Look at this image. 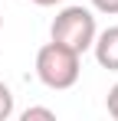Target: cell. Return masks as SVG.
Here are the masks:
<instances>
[{"mask_svg": "<svg viewBox=\"0 0 118 121\" xmlns=\"http://www.w3.org/2000/svg\"><path fill=\"white\" fill-rule=\"evenodd\" d=\"M79 72H82V56L56 39H49L36 52V79L46 88H56V92L72 88L79 82Z\"/></svg>", "mask_w": 118, "mask_h": 121, "instance_id": "6da1fadb", "label": "cell"}, {"mask_svg": "<svg viewBox=\"0 0 118 121\" xmlns=\"http://www.w3.org/2000/svg\"><path fill=\"white\" fill-rule=\"evenodd\" d=\"M95 17L89 7H62L56 13V20L49 26V36L69 49H76L79 56L85 49H92V39H95Z\"/></svg>", "mask_w": 118, "mask_h": 121, "instance_id": "7a4b0ae2", "label": "cell"}, {"mask_svg": "<svg viewBox=\"0 0 118 121\" xmlns=\"http://www.w3.org/2000/svg\"><path fill=\"white\" fill-rule=\"evenodd\" d=\"M92 52H95V59H98L102 69L118 72V26H108V30L95 33V39H92Z\"/></svg>", "mask_w": 118, "mask_h": 121, "instance_id": "3957f363", "label": "cell"}, {"mask_svg": "<svg viewBox=\"0 0 118 121\" xmlns=\"http://www.w3.org/2000/svg\"><path fill=\"white\" fill-rule=\"evenodd\" d=\"M10 115H13V92L0 82V121H7Z\"/></svg>", "mask_w": 118, "mask_h": 121, "instance_id": "277c9868", "label": "cell"}, {"mask_svg": "<svg viewBox=\"0 0 118 121\" xmlns=\"http://www.w3.org/2000/svg\"><path fill=\"white\" fill-rule=\"evenodd\" d=\"M36 118L53 121L56 115H53V108H26V111H23V121H36Z\"/></svg>", "mask_w": 118, "mask_h": 121, "instance_id": "5b68a950", "label": "cell"}, {"mask_svg": "<svg viewBox=\"0 0 118 121\" xmlns=\"http://www.w3.org/2000/svg\"><path fill=\"white\" fill-rule=\"evenodd\" d=\"M98 13H108V17H118V0H92Z\"/></svg>", "mask_w": 118, "mask_h": 121, "instance_id": "8992f818", "label": "cell"}, {"mask_svg": "<svg viewBox=\"0 0 118 121\" xmlns=\"http://www.w3.org/2000/svg\"><path fill=\"white\" fill-rule=\"evenodd\" d=\"M105 105H108V115L118 121V82L112 85V92H108V98H105Z\"/></svg>", "mask_w": 118, "mask_h": 121, "instance_id": "52a82bcc", "label": "cell"}, {"mask_svg": "<svg viewBox=\"0 0 118 121\" xmlns=\"http://www.w3.org/2000/svg\"><path fill=\"white\" fill-rule=\"evenodd\" d=\"M36 7H56V3H66V0H33Z\"/></svg>", "mask_w": 118, "mask_h": 121, "instance_id": "ba28073f", "label": "cell"}, {"mask_svg": "<svg viewBox=\"0 0 118 121\" xmlns=\"http://www.w3.org/2000/svg\"><path fill=\"white\" fill-rule=\"evenodd\" d=\"M0 30H3V13H0Z\"/></svg>", "mask_w": 118, "mask_h": 121, "instance_id": "9c48e42d", "label": "cell"}]
</instances>
